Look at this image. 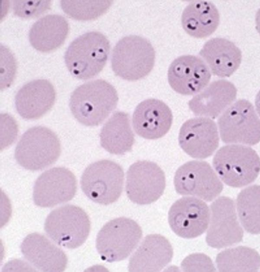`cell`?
<instances>
[{
  "label": "cell",
  "instance_id": "obj_1",
  "mask_svg": "<svg viewBox=\"0 0 260 272\" xmlns=\"http://www.w3.org/2000/svg\"><path fill=\"white\" fill-rule=\"evenodd\" d=\"M118 96L115 87L103 79L92 80L72 93L70 107L75 118L86 126L102 124L116 108Z\"/></svg>",
  "mask_w": 260,
  "mask_h": 272
},
{
  "label": "cell",
  "instance_id": "obj_2",
  "mask_svg": "<svg viewBox=\"0 0 260 272\" xmlns=\"http://www.w3.org/2000/svg\"><path fill=\"white\" fill-rule=\"evenodd\" d=\"M110 49V42L103 34L88 32L70 44L64 55L65 63L74 77L82 80L90 79L103 69Z\"/></svg>",
  "mask_w": 260,
  "mask_h": 272
},
{
  "label": "cell",
  "instance_id": "obj_3",
  "mask_svg": "<svg viewBox=\"0 0 260 272\" xmlns=\"http://www.w3.org/2000/svg\"><path fill=\"white\" fill-rule=\"evenodd\" d=\"M213 165L221 180L233 188L250 184L260 172V158L248 145L230 144L215 154Z\"/></svg>",
  "mask_w": 260,
  "mask_h": 272
},
{
  "label": "cell",
  "instance_id": "obj_4",
  "mask_svg": "<svg viewBox=\"0 0 260 272\" xmlns=\"http://www.w3.org/2000/svg\"><path fill=\"white\" fill-rule=\"evenodd\" d=\"M155 50L146 39L129 35L121 39L111 56L112 69L116 75L130 81L143 78L152 70Z\"/></svg>",
  "mask_w": 260,
  "mask_h": 272
},
{
  "label": "cell",
  "instance_id": "obj_5",
  "mask_svg": "<svg viewBox=\"0 0 260 272\" xmlns=\"http://www.w3.org/2000/svg\"><path fill=\"white\" fill-rule=\"evenodd\" d=\"M60 152V143L57 135L47 127L35 126L21 136L14 156L17 162L23 168L38 171L54 163Z\"/></svg>",
  "mask_w": 260,
  "mask_h": 272
},
{
  "label": "cell",
  "instance_id": "obj_6",
  "mask_svg": "<svg viewBox=\"0 0 260 272\" xmlns=\"http://www.w3.org/2000/svg\"><path fill=\"white\" fill-rule=\"evenodd\" d=\"M223 142L254 145L260 141V119L252 104L240 99L230 105L217 120Z\"/></svg>",
  "mask_w": 260,
  "mask_h": 272
},
{
  "label": "cell",
  "instance_id": "obj_7",
  "mask_svg": "<svg viewBox=\"0 0 260 272\" xmlns=\"http://www.w3.org/2000/svg\"><path fill=\"white\" fill-rule=\"evenodd\" d=\"M142 236L136 222L120 217L107 223L99 232L96 248L101 258L113 262L126 259L135 249Z\"/></svg>",
  "mask_w": 260,
  "mask_h": 272
},
{
  "label": "cell",
  "instance_id": "obj_8",
  "mask_svg": "<svg viewBox=\"0 0 260 272\" xmlns=\"http://www.w3.org/2000/svg\"><path fill=\"white\" fill-rule=\"evenodd\" d=\"M124 172L117 163L102 160L89 165L84 171L80 180L85 195L102 205L116 201L123 190Z\"/></svg>",
  "mask_w": 260,
  "mask_h": 272
},
{
  "label": "cell",
  "instance_id": "obj_9",
  "mask_svg": "<svg viewBox=\"0 0 260 272\" xmlns=\"http://www.w3.org/2000/svg\"><path fill=\"white\" fill-rule=\"evenodd\" d=\"M44 229L47 235L58 245L75 249L88 237L90 222L86 213L80 207L67 204L49 214Z\"/></svg>",
  "mask_w": 260,
  "mask_h": 272
},
{
  "label": "cell",
  "instance_id": "obj_10",
  "mask_svg": "<svg viewBox=\"0 0 260 272\" xmlns=\"http://www.w3.org/2000/svg\"><path fill=\"white\" fill-rule=\"evenodd\" d=\"M176 192L211 201L222 192L223 186L210 164L203 161H191L181 166L174 179Z\"/></svg>",
  "mask_w": 260,
  "mask_h": 272
},
{
  "label": "cell",
  "instance_id": "obj_11",
  "mask_svg": "<svg viewBox=\"0 0 260 272\" xmlns=\"http://www.w3.org/2000/svg\"><path fill=\"white\" fill-rule=\"evenodd\" d=\"M165 187V173L154 162L138 161L131 165L127 171L125 191L134 203H152L162 195Z\"/></svg>",
  "mask_w": 260,
  "mask_h": 272
},
{
  "label": "cell",
  "instance_id": "obj_12",
  "mask_svg": "<svg viewBox=\"0 0 260 272\" xmlns=\"http://www.w3.org/2000/svg\"><path fill=\"white\" fill-rule=\"evenodd\" d=\"M211 218L206 241L210 247L222 249L240 243L243 231L237 219L234 200L220 196L210 205Z\"/></svg>",
  "mask_w": 260,
  "mask_h": 272
},
{
  "label": "cell",
  "instance_id": "obj_13",
  "mask_svg": "<svg viewBox=\"0 0 260 272\" xmlns=\"http://www.w3.org/2000/svg\"><path fill=\"white\" fill-rule=\"evenodd\" d=\"M210 210L203 200L193 197H183L175 201L168 214V221L173 231L184 238H193L207 229Z\"/></svg>",
  "mask_w": 260,
  "mask_h": 272
},
{
  "label": "cell",
  "instance_id": "obj_14",
  "mask_svg": "<svg viewBox=\"0 0 260 272\" xmlns=\"http://www.w3.org/2000/svg\"><path fill=\"white\" fill-rule=\"evenodd\" d=\"M76 190L74 174L64 167H54L44 172L37 179L33 199L38 206L52 207L71 200Z\"/></svg>",
  "mask_w": 260,
  "mask_h": 272
},
{
  "label": "cell",
  "instance_id": "obj_15",
  "mask_svg": "<svg viewBox=\"0 0 260 272\" xmlns=\"http://www.w3.org/2000/svg\"><path fill=\"white\" fill-rule=\"evenodd\" d=\"M179 143L187 155L196 159L211 156L219 144V134L215 123L206 117L186 120L179 134Z\"/></svg>",
  "mask_w": 260,
  "mask_h": 272
},
{
  "label": "cell",
  "instance_id": "obj_16",
  "mask_svg": "<svg viewBox=\"0 0 260 272\" xmlns=\"http://www.w3.org/2000/svg\"><path fill=\"white\" fill-rule=\"evenodd\" d=\"M208 67L200 57L192 55L180 56L171 64L168 82L172 89L183 95H192L200 92L211 78Z\"/></svg>",
  "mask_w": 260,
  "mask_h": 272
},
{
  "label": "cell",
  "instance_id": "obj_17",
  "mask_svg": "<svg viewBox=\"0 0 260 272\" xmlns=\"http://www.w3.org/2000/svg\"><path fill=\"white\" fill-rule=\"evenodd\" d=\"M173 115L169 106L155 99H146L135 108L132 118L135 132L147 139L162 137L170 130Z\"/></svg>",
  "mask_w": 260,
  "mask_h": 272
},
{
  "label": "cell",
  "instance_id": "obj_18",
  "mask_svg": "<svg viewBox=\"0 0 260 272\" xmlns=\"http://www.w3.org/2000/svg\"><path fill=\"white\" fill-rule=\"evenodd\" d=\"M55 96L53 86L47 80L31 81L24 85L16 94V109L24 119L39 118L52 108Z\"/></svg>",
  "mask_w": 260,
  "mask_h": 272
},
{
  "label": "cell",
  "instance_id": "obj_19",
  "mask_svg": "<svg viewBox=\"0 0 260 272\" xmlns=\"http://www.w3.org/2000/svg\"><path fill=\"white\" fill-rule=\"evenodd\" d=\"M20 248L25 259L39 270L60 272L67 266L68 258L65 253L42 234L27 235Z\"/></svg>",
  "mask_w": 260,
  "mask_h": 272
},
{
  "label": "cell",
  "instance_id": "obj_20",
  "mask_svg": "<svg viewBox=\"0 0 260 272\" xmlns=\"http://www.w3.org/2000/svg\"><path fill=\"white\" fill-rule=\"evenodd\" d=\"M237 89L231 82L219 79L212 82L189 102L194 115L215 118L222 113L237 97Z\"/></svg>",
  "mask_w": 260,
  "mask_h": 272
},
{
  "label": "cell",
  "instance_id": "obj_21",
  "mask_svg": "<svg viewBox=\"0 0 260 272\" xmlns=\"http://www.w3.org/2000/svg\"><path fill=\"white\" fill-rule=\"evenodd\" d=\"M169 240L158 234L147 235L129 260V271H159L172 260Z\"/></svg>",
  "mask_w": 260,
  "mask_h": 272
},
{
  "label": "cell",
  "instance_id": "obj_22",
  "mask_svg": "<svg viewBox=\"0 0 260 272\" xmlns=\"http://www.w3.org/2000/svg\"><path fill=\"white\" fill-rule=\"evenodd\" d=\"M199 55L212 73L219 77L232 75L239 67L242 60L240 49L232 42L221 38H212L206 42Z\"/></svg>",
  "mask_w": 260,
  "mask_h": 272
},
{
  "label": "cell",
  "instance_id": "obj_23",
  "mask_svg": "<svg viewBox=\"0 0 260 272\" xmlns=\"http://www.w3.org/2000/svg\"><path fill=\"white\" fill-rule=\"evenodd\" d=\"M69 30L68 22L63 16L47 15L32 25L29 32V40L36 50L43 52H49L63 44Z\"/></svg>",
  "mask_w": 260,
  "mask_h": 272
},
{
  "label": "cell",
  "instance_id": "obj_24",
  "mask_svg": "<svg viewBox=\"0 0 260 272\" xmlns=\"http://www.w3.org/2000/svg\"><path fill=\"white\" fill-rule=\"evenodd\" d=\"M219 18L218 11L213 3L198 1L190 3L184 9L181 23L189 35L196 38H204L216 31Z\"/></svg>",
  "mask_w": 260,
  "mask_h": 272
},
{
  "label": "cell",
  "instance_id": "obj_25",
  "mask_svg": "<svg viewBox=\"0 0 260 272\" xmlns=\"http://www.w3.org/2000/svg\"><path fill=\"white\" fill-rule=\"evenodd\" d=\"M100 144L109 153L122 155L129 152L135 143V135L127 113L116 111L104 125L100 134Z\"/></svg>",
  "mask_w": 260,
  "mask_h": 272
},
{
  "label": "cell",
  "instance_id": "obj_26",
  "mask_svg": "<svg viewBox=\"0 0 260 272\" xmlns=\"http://www.w3.org/2000/svg\"><path fill=\"white\" fill-rule=\"evenodd\" d=\"M216 264L219 271H256L260 268V255L253 249L239 246L220 252Z\"/></svg>",
  "mask_w": 260,
  "mask_h": 272
},
{
  "label": "cell",
  "instance_id": "obj_27",
  "mask_svg": "<svg viewBox=\"0 0 260 272\" xmlns=\"http://www.w3.org/2000/svg\"><path fill=\"white\" fill-rule=\"evenodd\" d=\"M237 209L241 224L252 234H260V186L242 190L237 198Z\"/></svg>",
  "mask_w": 260,
  "mask_h": 272
},
{
  "label": "cell",
  "instance_id": "obj_28",
  "mask_svg": "<svg viewBox=\"0 0 260 272\" xmlns=\"http://www.w3.org/2000/svg\"><path fill=\"white\" fill-rule=\"evenodd\" d=\"M111 1H61V8L69 17L78 20L98 18L110 8Z\"/></svg>",
  "mask_w": 260,
  "mask_h": 272
},
{
  "label": "cell",
  "instance_id": "obj_29",
  "mask_svg": "<svg viewBox=\"0 0 260 272\" xmlns=\"http://www.w3.org/2000/svg\"><path fill=\"white\" fill-rule=\"evenodd\" d=\"M50 1H15L13 9L16 15L21 17L38 16L50 6Z\"/></svg>",
  "mask_w": 260,
  "mask_h": 272
},
{
  "label": "cell",
  "instance_id": "obj_30",
  "mask_svg": "<svg viewBox=\"0 0 260 272\" xmlns=\"http://www.w3.org/2000/svg\"><path fill=\"white\" fill-rule=\"evenodd\" d=\"M185 271H214L215 268L209 257L204 254H194L186 258L181 264Z\"/></svg>",
  "mask_w": 260,
  "mask_h": 272
},
{
  "label": "cell",
  "instance_id": "obj_31",
  "mask_svg": "<svg viewBox=\"0 0 260 272\" xmlns=\"http://www.w3.org/2000/svg\"><path fill=\"white\" fill-rule=\"evenodd\" d=\"M255 106L256 112L260 117V90L258 92L255 97Z\"/></svg>",
  "mask_w": 260,
  "mask_h": 272
},
{
  "label": "cell",
  "instance_id": "obj_32",
  "mask_svg": "<svg viewBox=\"0 0 260 272\" xmlns=\"http://www.w3.org/2000/svg\"><path fill=\"white\" fill-rule=\"evenodd\" d=\"M255 28L260 35V8L257 10L255 15Z\"/></svg>",
  "mask_w": 260,
  "mask_h": 272
}]
</instances>
